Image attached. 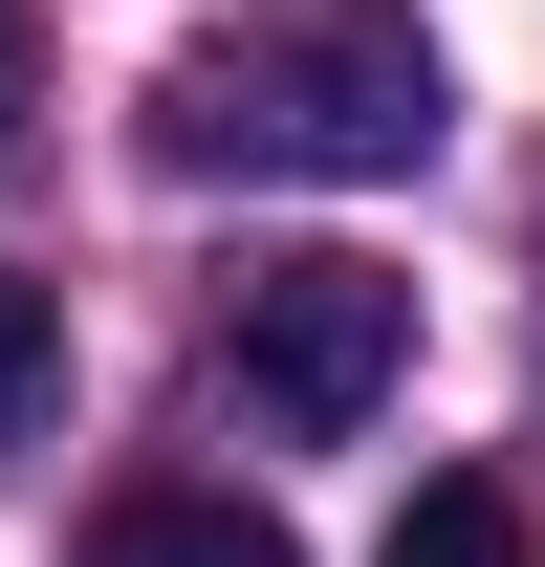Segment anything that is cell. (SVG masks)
I'll use <instances>...</instances> for the list:
<instances>
[{
    "label": "cell",
    "mask_w": 545,
    "mask_h": 567,
    "mask_svg": "<svg viewBox=\"0 0 545 567\" xmlns=\"http://www.w3.org/2000/svg\"><path fill=\"white\" fill-rule=\"evenodd\" d=\"M371 567H545V502L502 481V458H436V481L393 502V546Z\"/></svg>",
    "instance_id": "4"
},
{
    "label": "cell",
    "mask_w": 545,
    "mask_h": 567,
    "mask_svg": "<svg viewBox=\"0 0 545 567\" xmlns=\"http://www.w3.org/2000/svg\"><path fill=\"white\" fill-rule=\"evenodd\" d=\"M218 371L263 436H371L414 371V284L349 240H263V262H218Z\"/></svg>",
    "instance_id": "2"
},
{
    "label": "cell",
    "mask_w": 545,
    "mask_h": 567,
    "mask_svg": "<svg viewBox=\"0 0 545 567\" xmlns=\"http://www.w3.org/2000/svg\"><path fill=\"white\" fill-rule=\"evenodd\" d=\"M22 110H44V22L0 0V132H22Z\"/></svg>",
    "instance_id": "6"
},
{
    "label": "cell",
    "mask_w": 545,
    "mask_h": 567,
    "mask_svg": "<svg viewBox=\"0 0 545 567\" xmlns=\"http://www.w3.org/2000/svg\"><path fill=\"white\" fill-rule=\"evenodd\" d=\"M44 415H66V306L0 284V458H44Z\"/></svg>",
    "instance_id": "5"
},
{
    "label": "cell",
    "mask_w": 545,
    "mask_h": 567,
    "mask_svg": "<svg viewBox=\"0 0 545 567\" xmlns=\"http://www.w3.org/2000/svg\"><path fill=\"white\" fill-rule=\"evenodd\" d=\"M66 567H306V546H284V524H263L240 481H110Z\"/></svg>",
    "instance_id": "3"
},
{
    "label": "cell",
    "mask_w": 545,
    "mask_h": 567,
    "mask_svg": "<svg viewBox=\"0 0 545 567\" xmlns=\"http://www.w3.org/2000/svg\"><path fill=\"white\" fill-rule=\"evenodd\" d=\"M414 153H436V44H414V0H218L197 44L153 66V175L371 197Z\"/></svg>",
    "instance_id": "1"
}]
</instances>
